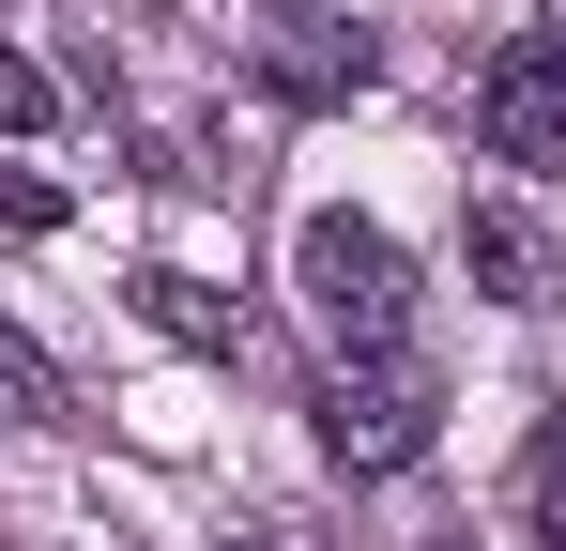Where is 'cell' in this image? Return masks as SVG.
Returning a JSON list of instances; mask_svg holds the SVG:
<instances>
[{"label": "cell", "mask_w": 566, "mask_h": 551, "mask_svg": "<svg viewBox=\"0 0 566 551\" xmlns=\"http://www.w3.org/2000/svg\"><path fill=\"white\" fill-rule=\"evenodd\" d=\"M0 414H15V429H77V383H62V367L31 353L15 322H0Z\"/></svg>", "instance_id": "52a82bcc"}, {"label": "cell", "mask_w": 566, "mask_h": 551, "mask_svg": "<svg viewBox=\"0 0 566 551\" xmlns=\"http://www.w3.org/2000/svg\"><path fill=\"white\" fill-rule=\"evenodd\" d=\"M138 322H154V337H185V353H230V337H245V306H230L214 276H185V261L138 276Z\"/></svg>", "instance_id": "8992f818"}, {"label": "cell", "mask_w": 566, "mask_h": 551, "mask_svg": "<svg viewBox=\"0 0 566 551\" xmlns=\"http://www.w3.org/2000/svg\"><path fill=\"white\" fill-rule=\"evenodd\" d=\"M62 123V77L46 62H0V138H46Z\"/></svg>", "instance_id": "ba28073f"}, {"label": "cell", "mask_w": 566, "mask_h": 551, "mask_svg": "<svg viewBox=\"0 0 566 551\" xmlns=\"http://www.w3.org/2000/svg\"><path fill=\"white\" fill-rule=\"evenodd\" d=\"M306 414H322V459L337 475H398V459H429V429H444V383L413 353H368V367H337Z\"/></svg>", "instance_id": "7a4b0ae2"}, {"label": "cell", "mask_w": 566, "mask_h": 551, "mask_svg": "<svg viewBox=\"0 0 566 551\" xmlns=\"http://www.w3.org/2000/svg\"><path fill=\"white\" fill-rule=\"evenodd\" d=\"M230 551H306V537H291V521H245V537H230Z\"/></svg>", "instance_id": "30bf717a"}, {"label": "cell", "mask_w": 566, "mask_h": 551, "mask_svg": "<svg viewBox=\"0 0 566 551\" xmlns=\"http://www.w3.org/2000/svg\"><path fill=\"white\" fill-rule=\"evenodd\" d=\"M460 261H474L490 306H552V230H536L521 199H474V215H460Z\"/></svg>", "instance_id": "277c9868"}, {"label": "cell", "mask_w": 566, "mask_h": 551, "mask_svg": "<svg viewBox=\"0 0 566 551\" xmlns=\"http://www.w3.org/2000/svg\"><path fill=\"white\" fill-rule=\"evenodd\" d=\"M521 490H536V506H566V414L536 429V459H521Z\"/></svg>", "instance_id": "9c48e42d"}, {"label": "cell", "mask_w": 566, "mask_h": 551, "mask_svg": "<svg viewBox=\"0 0 566 551\" xmlns=\"http://www.w3.org/2000/svg\"><path fill=\"white\" fill-rule=\"evenodd\" d=\"M429 551H474V537H429Z\"/></svg>", "instance_id": "7c38bea8"}, {"label": "cell", "mask_w": 566, "mask_h": 551, "mask_svg": "<svg viewBox=\"0 0 566 551\" xmlns=\"http://www.w3.org/2000/svg\"><path fill=\"white\" fill-rule=\"evenodd\" d=\"M536 551H566V506H536Z\"/></svg>", "instance_id": "8fae6325"}, {"label": "cell", "mask_w": 566, "mask_h": 551, "mask_svg": "<svg viewBox=\"0 0 566 551\" xmlns=\"http://www.w3.org/2000/svg\"><path fill=\"white\" fill-rule=\"evenodd\" d=\"M261 77H276L291 107H337V92H368V31H337V15H276Z\"/></svg>", "instance_id": "5b68a950"}, {"label": "cell", "mask_w": 566, "mask_h": 551, "mask_svg": "<svg viewBox=\"0 0 566 551\" xmlns=\"http://www.w3.org/2000/svg\"><path fill=\"white\" fill-rule=\"evenodd\" d=\"M291 291H306V322L337 337V367H368V353L413 337V261H398L382 215H306V230H291Z\"/></svg>", "instance_id": "6da1fadb"}, {"label": "cell", "mask_w": 566, "mask_h": 551, "mask_svg": "<svg viewBox=\"0 0 566 551\" xmlns=\"http://www.w3.org/2000/svg\"><path fill=\"white\" fill-rule=\"evenodd\" d=\"M474 138H490L505 169H552V154H566V46H552V31H505V46H490Z\"/></svg>", "instance_id": "3957f363"}]
</instances>
